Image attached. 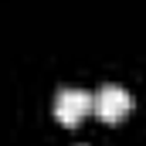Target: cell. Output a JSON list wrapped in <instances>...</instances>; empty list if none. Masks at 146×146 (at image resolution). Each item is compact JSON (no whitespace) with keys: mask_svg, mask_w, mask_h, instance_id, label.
Here are the masks:
<instances>
[{"mask_svg":"<svg viewBox=\"0 0 146 146\" xmlns=\"http://www.w3.org/2000/svg\"><path fill=\"white\" fill-rule=\"evenodd\" d=\"M129 109H133V99H129V92L119 88V85H102V88L92 95V112H95L99 119H106V122H119Z\"/></svg>","mask_w":146,"mask_h":146,"instance_id":"1","label":"cell"},{"mask_svg":"<svg viewBox=\"0 0 146 146\" xmlns=\"http://www.w3.org/2000/svg\"><path fill=\"white\" fill-rule=\"evenodd\" d=\"M88 112H92V92H85V88H61L54 95V115L65 126L82 122Z\"/></svg>","mask_w":146,"mask_h":146,"instance_id":"2","label":"cell"}]
</instances>
